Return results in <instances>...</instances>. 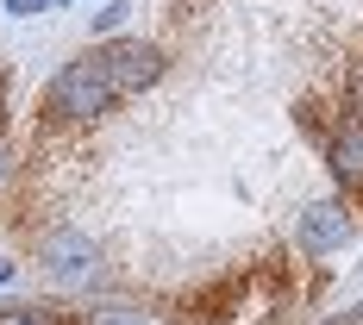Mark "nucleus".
<instances>
[{"mask_svg": "<svg viewBox=\"0 0 363 325\" xmlns=\"http://www.w3.org/2000/svg\"><path fill=\"white\" fill-rule=\"evenodd\" d=\"M107 107H119V88H113V69H107V57H101V44L88 57L63 63L57 81L44 88V119L50 125H88V119H101Z\"/></svg>", "mask_w": 363, "mask_h": 325, "instance_id": "1", "label": "nucleus"}, {"mask_svg": "<svg viewBox=\"0 0 363 325\" xmlns=\"http://www.w3.org/2000/svg\"><path fill=\"white\" fill-rule=\"evenodd\" d=\"M101 57H107V69H113L119 101H132V94H145V88L163 81V50L145 44V38H113V44H101Z\"/></svg>", "mask_w": 363, "mask_h": 325, "instance_id": "2", "label": "nucleus"}, {"mask_svg": "<svg viewBox=\"0 0 363 325\" xmlns=\"http://www.w3.org/2000/svg\"><path fill=\"white\" fill-rule=\"evenodd\" d=\"M294 244H301V256H332L351 244V207L345 200H313L307 213H301V225H294Z\"/></svg>", "mask_w": 363, "mask_h": 325, "instance_id": "3", "label": "nucleus"}, {"mask_svg": "<svg viewBox=\"0 0 363 325\" xmlns=\"http://www.w3.org/2000/svg\"><path fill=\"white\" fill-rule=\"evenodd\" d=\"M38 256H44V269H50L57 282H82V275H94V238H82V232H69V225L44 232V238H38Z\"/></svg>", "mask_w": 363, "mask_h": 325, "instance_id": "4", "label": "nucleus"}, {"mask_svg": "<svg viewBox=\"0 0 363 325\" xmlns=\"http://www.w3.org/2000/svg\"><path fill=\"white\" fill-rule=\"evenodd\" d=\"M326 156H332V176L345 181V194H363V113H338V125H332L326 138Z\"/></svg>", "mask_w": 363, "mask_h": 325, "instance_id": "5", "label": "nucleus"}, {"mask_svg": "<svg viewBox=\"0 0 363 325\" xmlns=\"http://www.w3.org/2000/svg\"><path fill=\"white\" fill-rule=\"evenodd\" d=\"M82 325H150V319L138 313V307H88Z\"/></svg>", "mask_w": 363, "mask_h": 325, "instance_id": "6", "label": "nucleus"}, {"mask_svg": "<svg viewBox=\"0 0 363 325\" xmlns=\"http://www.w3.org/2000/svg\"><path fill=\"white\" fill-rule=\"evenodd\" d=\"M125 13H132L125 0H113V6H101V13H94V32H119V25H125Z\"/></svg>", "mask_w": 363, "mask_h": 325, "instance_id": "7", "label": "nucleus"}, {"mask_svg": "<svg viewBox=\"0 0 363 325\" xmlns=\"http://www.w3.org/2000/svg\"><path fill=\"white\" fill-rule=\"evenodd\" d=\"M0 325H50L44 307H13V313H0Z\"/></svg>", "mask_w": 363, "mask_h": 325, "instance_id": "8", "label": "nucleus"}, {"mask_svg": "<svg viewBox=\"0 0 363 325\" xmlns=\"http://www.w3.org/2000/svg\"><path fill=\"white\" fill-rule=\"evenodd\" d=\"M44 0H6V13H38Z\"/></svg>", "mask_w": 363, "mask_h": 325, "instance_id": "9", "label": "nucleus"}, {"mask_svg": "<svg viewBox=\"0 0 363 325\" xmlns=\"http://www.w3.org/2000/svg\"><path fill=\"white\" fill-rule=\"evenodd\" d=\"M6 282H13V263H0V288H6Z\"/></svg>", "mask_w": 363, "mask_h": 325, "instance_id": "10", "label": "nucleus"}]
</instances>
